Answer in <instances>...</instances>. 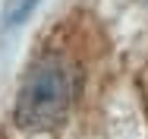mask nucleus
Returning a JSON list of instances; mask_svg holds the SVG:
<instances>
[{
    "instance_id": "1",
    "label": "nucleus",
    "mask_w": 148,
    "mask_h": 139,
    "mask_svg": "<svg viewBox=\"0 0 148 139\" xmlns=\"http://www.w3.org/2000/svg\"><path fill=\"white\" fill-rule=\"evenodd\" d=\"M76 89H79V70L73 66L69 57L57 51L35 57L16 95V123L38 133L60 127L76 101Z\"/></svg>"
}]
</instances>
